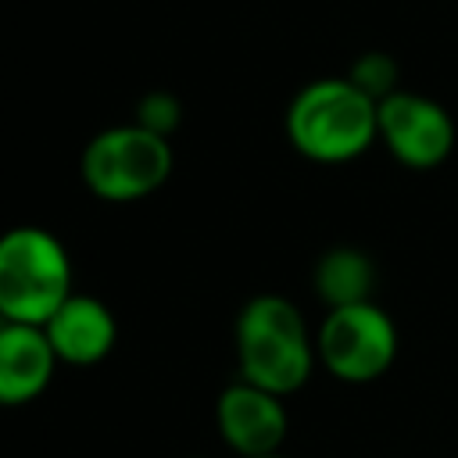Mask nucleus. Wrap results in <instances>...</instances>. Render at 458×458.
I'll list each match as a JSON object with an SVG mask.
<instances>
[{"label": "nucleus", "instance_id": "7", "mask_svg": "<svg viewBox=\"0 0 458 458\" xmlns=\"http://www.w3.org/2000/svg\"><path fill=\"white\" fill-rule=\"evenodd\" d=\"M286 397H276L254 383H229L218 401H215V429L222 444L236 458H261L276 454L286 440L290 415H286Z\"/></svg>", "mask_w": 458, "mask_h": 458}, {"label": "nucleus", "instance_id": "9", "mask_svg": "<svg viewBox=\"0 0 458 458\" xmlns=\"http://www.w3.org/2000/svg\"><path fill=\"white\" fill-rule=\"evenodd\" d=\"M57 365L43 326L0 322V408H21L43 397Z\"/></svg>", "mask_w": 458, "mask_h": 458}, {"label": "nucleus", "instance_id": "6", "mask_svg": "<svg viewBox=\"0 0 458 458\" xmlns=\"http://www.w3.org/2000/svg\"><path fill=\"white\" fill-rule=\"evenodd\" d=\"M379 140L411 172L437 168L454 150V122L433 97L397 89L379 100Z\"/></svg>", "mask_w": 458, "mask_h": 458}, {"label": "nucleus", "instance_id": "11", "mask_svg": "<svg viewBox=\"0 0 458 458\" xmlns=\"http://www.w3.org/2000/svg\"><path fill=\"white\" fill-rule=\"evenodd\" d=\"M347 79H351L365 97H372L376 104L401 89V86H397V79H401L397 61H394L390 54H383V50H369V54H361V57L351 64Z\"/></svg>", "mask_w": 458, "mask_h": 458}, {"label": "nucleus", "instance_id": "8", "mask_svg": "<svg viewBox=\"0 0 458 458\" xmlns=\"http://www.w3.org/2000/svg\"><path fill=\"white\" fill-rule=\"evenodd\" d=\"M43 333H47L57 361L61 365H75V369L100 365L118 344L114 311L93 293H72L43 322Z\"/></svg>", "mask_w": 458, "mask_h": 458}, {"label": "nucleus", "instance_id": "10", "mask_svg": "<svg viewBox=\"0 0 458 458\" xmlns=\"http://www.w3.org/2000/svg\"><path fill=\"white\" fill-rule=\"evenodd\" d=\"M311 286L326 308L365 304L376 290V265L358 247H329L311 268Z\"/></svg>", "mask_w": 458, "mask_h": 458}, {"label": "nucleus", "instance_id": "14", "mask_svg": "<svg viewBox=\"0 0 458 458\" xmlns=\"http://www.w3.org/2000/svg\"><path fill=\"white\" fill-rule=\"evenodd\" d=\"M193 458H197V454H193Z\"/></svg>", "mask_w": 458, "mask_h": 458}, {"label": "nucleus", "instance_id": "5", "mask_svg": "<svg viewBox=\"0 0 458 458\" xmlns=\"http://www.w3.org/2000/svg\"><path fill=\"white\" fill-rule=\"evenodd\" d=\"M315 354L333 379L354 386L372 383L397 358V326L376 301L329 308L315 329Z\"/></svg>", "mask_w": 458, "mask_h": 458}, {"label": "nucleus", "instance_id": "4", "mask_svg": "<svg viewBox=\"0 0 458 458\" xmlns=\"http://www.w3.org/2000/svg\"><path fill=\"white\" fill-rule=\"evenodd\" d=\"M172 140L129 122L97 132L79 161L82 182L107 204H132L157 193L172 175Z\"/></svg>", "mask_w": 458, "mask_h": 458}, {"label": "nucleus", "instance_id": "12", "mask_svg": "<svg viewBox=\"0 0 458 458\" xmlns=\"http://www.w3.org/2000/svg\"><path fill=\"white\" fill-rule=\"evenodd\" d=\"M179 122H182V107H179V100L172 93L154 89V93L140 97V104H136V125H143V129H150V132H157V136L168 140L179 129Z\"/></svg>", "mask_w": 458, "mask_h": 458}, {"label": "nucleus", "instance_id": "1", "mask_svg": "<svg viewBox=\"0 0 458 458\" xmlns=\"http://www.w3.org/2000/svg\"><path fill=\"white\" fill-rule=\"evenodd\" d=\"M233 336L240 379L276 397L297 394L315 372V336L301 308L279 293L250 297L236 315Z\"/></svg>", "mask_w": 458, "mask_h": 458}, {"label": "nucleus", "instance_id": "13", "mask_svg": "<svg viewBox=\"0 0 458 458\" xmlns=\"http://www.w3.org/2000/svg\"><path fill=\"white\" fill-rule=\"evenodd\" d=\"M261 458H286V454H283V451H276V454H261Z\"/></svg>", "mask_w": 458, "mask_h": 458}, {"label": "nucleus", "instance_id": "3", "mask_svg": "<svg viewBox=\"0 0 458 458\" xmlns=\"http://www.w3.org/2000/svg\"><path fill=\"white\" fill-rule=\"evenodd\" d=\"M72 258L43 225L0 233V318L43 326L72 297Z\"/></svg>", "mask_w": 458, "mask_h": 458}, {"label": "nucleus", "instance_id": "2", "mask_svg": "<svg viewBox=\"0 0 458 458\" xmlns=\"http://www.w3.org/2000/svg\"><path fill=\"white\" fill-rule=\"evenodd\" d=\"M290 147L315 165H344L379 140V104L347 75L301 86L286 107Z\"/></svg>", "mask_w": 458, "mask_h": 458}]
</instances>
